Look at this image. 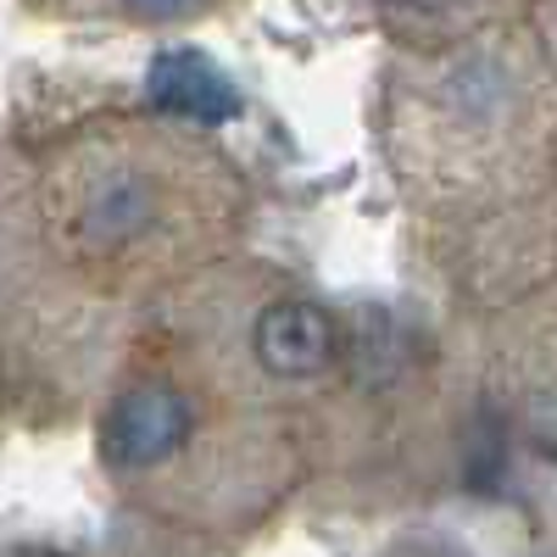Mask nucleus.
<instances>
[{"mask_svg":"<svg viewBox=\"0 0 557 557\" xmlns=\"http://www.w3.org/2000/svg\"><path fill=\"white\" fill-rule=\"evenodd\" d=\"M151 101L173 117H196V123H223L240 112L235 84L196 51H168L151 62Z\"/></svg>","mask_w":557,"mask_h":557,"instance_id":"4","label":"nucleus"},{"mask_svg":"<svg viewBox=\"0 0 557 557\" xmlns=\"http://www.w3.org/2000/svg\"><path fill=\"white\" fill-rule=\"evenodd\" d=\"M162 218H168V190L151 184V173H139L128 162L96 168L67 196V228L89 257L146 251L151 235L162 228Z\"/></svg>","mask_w":557,"mask_h":557,"instance_id":"1","label":"nucleus"},{"mask_svg":"<svg viewBox=\"0 0 557 557\" xmlns=\"http://www.w3.org/2000/svg\"><path fill=\"white\" fill-rule=\"evenodd\" d=\"M546 45H552V62H557V0H546Z\"/></svg>","mask_w":557,"mask_h":557,"instance_id":"6","label":"nucleus"},{"mask_svg":"<svg viewBox=\"0 0 557 557\" xmlns=\"http://www.w3.org/2000/svg\"><path fill=\"white\" fill-rule=\"evenodd\" d=\"M128 12H139V17H178V12H190V7H201V0H123Z\"/></svg>","mask_w":557,"mask_h":557,"instance_id":"5","label":"nucleus"},{"mask_svg":"<svg viewBox=\"0 0 557 557\" xmlns=\"http://www.w3.org/2000/svg\"><path fill=\"white\" fill-rule=\"evenodd\" d=\"M196 401L173 380H134L101 412V457L117 474H157L190 446Z\"/></svg>","mask_w":557,"mask_h":557,"instance_id":"2","label":"nucleus"},{"mask_svg":"<svg viewBox=\"0 0 557 557\" xmlns=\"http://www.w3.org/2000/svg\"><path fill=\"white\" fill-rule=\"evenodd\" d=\"M341 330L330 307H318L307 296H273L251 318V357L268 380H312L335 362Z\"/></svg>","mask_w":557,"mask_h":557,"instance_id":"3","label":"nucleus"},{"mask_svg":"<svg viewBox=\"0 0 557 557\" xmlns=\"http://www.w3.org/2000/svg\"><path fill=\"white\" fill-rule=\"evenodd\" d=\"M7 557H62V552H39V546H23V552H7Z\"/></svg>","mask_w":557,"mask_h":557,"instance_id":"7","label":"nucleus"}]
</instances>
